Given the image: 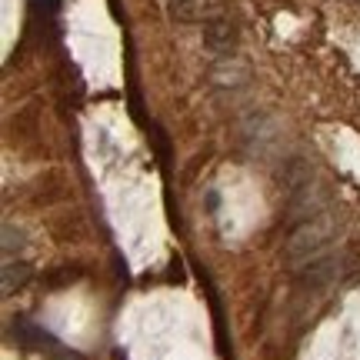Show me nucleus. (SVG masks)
Returning <instances> with one entry per match:
<instances>
[{"label": "nucleus", "instance_id": "3", "mask_svg": "<svg viewBox=\"0 0 360 360\" xmlns=\"http://www.w3.org/2000/svg\"><path fill=\"white\" fill-rule=\"evenodd\" d=\"M167 11L174 13V20H180V24H204L210 17L207 0H167Z\"/></svg>", "mask_w": 360, "mask_h": 360}, {"label": "nucleus", "instance_id": "1", "mask_svg": "<svg viewBox=\"0 0 360 360\" xmlns=\"http://www.w3.org/2000/svg\"><path fill=\"white\" fill-rule=\"evenodd\" d=\"M340 267H344V257H340L334 247H330V250H323V254H317V257L304 260V264H297L294 270H297V281L304 283V287L321 290V287H327V283L337 281Z\"/></svg>", "mask_w": 360, "mask_h": 360}, {"label": "nucleus", "instance_id": "2", "mask_svg": "<svg viewBox=\"0 0 360 360\" xmlns=\"http://www.w3.org/2000/svg\"><path fill=\"white\" fill-rule=\"evenodd\" d=\"M204 47L214 57H224V60H231L233 51H237V27L231 24V17H224V13H210L204 24Z\"/></svg>", "mask_w": 360, "mask_h": 360}]
</instances>
